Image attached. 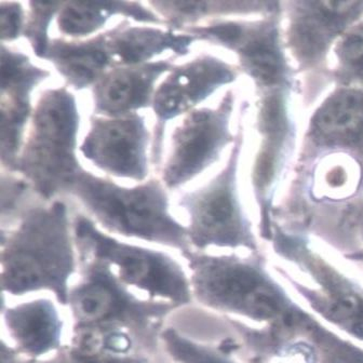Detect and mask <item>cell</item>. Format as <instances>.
<instances>
[{
	"label": "cell",
	"instance_id": "cell-15",
	"mask_svg": "<svg viewBox=\"0 0 363 363\" xmlns=\"http://www.w3.org/2000/svg\"><path fill=\"white\" fill-rule=\"evenodd\" d=\"M45 60L76 90L94 86L113 66L104 33L88 39H52Z\"/></svg>",
	"mask_w": 363,
	"mask_h": 363
},
{
	"label": "cell",
	"instance_id": "cell-17",
	"mask_svg": "<svg viewBox=\"0 0 363 363\" xmlns=\"http://www.w3.org/2000/svg\"><path fill=\"white\" fill-rule=\"evenodd\" d=\"M321 139L334 143H357L363 140V94L342 92L333 96L313 121Z\"/></svg>",
	"mask_w": 363,
	"mask_h": 363
},
{
	"label": "cell",
	"instance_id": "cell-24",
	"mask_svg": "<svg viewBox=\"0 0 363 363\" xmlns=\"http://www.w3.org/2000/svg\"><path fill=\"white\" fill-rule=\"evenodd\" d=\"M338 50L346 64L363 72V28L348 33L340 41Z\"/></svg>",
	"mask_w": 363,
	"mask_h": 363
},
{
	"label": "cell",
	"instance_id": "cell-2",
	"mask_svg": "<svg viewBox=\"0 0 363 363\" xmlns=\"http://www.w3.org/2000/svg\"><path fill=\"white\" fill-rule=\"evenodd\" d=\"M182 255L194 300L210 311L261 328L294 325L308 313L257 259L194 250Z\"/></svg>",
	"mask_w": 363,
	"mask_h": 363
},
{
	"label": "cell",
	"instance_id": "cell-1",
	"mask_svg": "<svg viewBox=\"0 0 363 363\" xmlns=\"http://www.w3.org/2000/svg\"><path fill=\"white\" fill-rule=\"evenodd\" d=\"M74 230L60 200L33 204L18 224L1 230V288L10 296L48 291L67 306L77 270Z\"/></svg>",
	"mask_w": 363,
	"mask_h": 363
},
{
	"label": "cell",
	"instance_id": "cell-10",
	"mask_svg": "<svg viewBox=\"0 0 363 363\" xmlns=\"http://www.w3.org/2000/svg\"><path fill=\"white\" fill-rule=\"evenodd\" d=\"M150 132L144 115L94 116L80 152L96 169L118 179L145 182L150 174Z\"/></svg>",
	"mask_w": 363,
	"mask_h": 363
},
{
	"label": "cell",
	"instance_id": "cell-6",
	"mask_svg": "<svg viewBox=\"0 0 363 363\" xmlns=\"http://www.w3.org/2000/svg\"><path fill=\"white\" fill-rule=\"evenodd\" d=\"M73 230L82 255L106 264L128 288L177 308L194 300L189 274L168 253L119 240L84 216H76Z\"/></svg>",
	"mask_w": 363,
	"mask_h": 363
},
{
	"label": "cell",
	"instance_id": "cell-19",
	"mask_svg": "<svg viewBox=\"0 0 363 363\" xmlns=\"http://www.w3.org/2000/svg\"><path fill=\"white\" fill-rule=\"evenodd\" d=\"M159 340L175 363H238L230 354V350L236 348L235 344L225 343L218 347L206 345L179 333L174 328L162 330Z\"/></svg>",
	"mask_w": 363,
	"mask_h": 363
},
{
	"label": "cell",
	"instance_id": "cell-23",
	"mask_svg": "<svg viewBox=\"0 0 363 363\" xmlns=\"http://www.w3.org/2000/svg\"><path fill=\"white\" fill-rule=\"evenodd\" d=\"M64 352L71 363H150V359L146 354H133V356L127 357L111 356L102 352L79 350L72 345L65 346Z\"/></svg>",
	"mask_w": 363,
	"mask_h": 363
},
{
	"label": "cell",
	"instance_id": "cell-8",
	"mask_svg": "<svg viewBox=\"0 0 363 363\" xmlns=\"http://www.w3.org/2000/svg\"><path fill=\"white\" fill-rule=\"evenodd\" d=\"M237 156L238 152L235 150L222 172L200 189L183 194L179 199V207L189 218L186 228L191 249L257 247L237 199Z\"/></svg>",
	"mask_w": 363,
	"mask_h": 363
},
{
	"label": "cell",
	"instance_id": "cell-22",
	"mask_svg": "<svg viewBox=\"0 0 363 363\" xmlns=\"http://www.w3.org/2000/svg\"><path fill=\"white\" fill-rule=\"evenodd\" d=\"M26 11L22 4L16 1L0 3L1 43H12L24 33Z\"/></svg>",
	"mask_w": 363,
	"mask_h": 363
},
{
	"label": "cell",
	"instance_id": "cell-20",
	"mask_svg": "<svg viewBox=\"0 0 363 363\" xmlns=\"http://www.w3.org/2000/svg\"><path fill=\"white\" fill-rule=\"evenodd\" d=\"M28 11L26 12V26L23 35L28 39L35 55L45 59L48 51L49 28L53 18L59 13L63 3H28Z\"/></svg>",
	"mask_w": 363,
	"mask_h": 363
},
{
	"label": "cell",
	"instance_id": "cell-4",
	"mask_svg": "<svg viewBox=\"0 0 363 363\" xmlns=\"http://www.w3.org/2000/svg\"><path fill=\"white\" fill-rule=\"evenodd\" d=\"M79 125V107L71 91H43L33 108L16 172L45 202L66 193L82 169L77 158Z\"/></svg>",
	"mask_w": 363,
	"mask_h": 363
},
{
	"label": "cell",
	"instance_id": "cell-14",
	"mask_svg": "<svg viewBox=\"0 0 363 363\" xmlns=\"http://www.w3.org/2000/svg\"><path fill=\"white\" fill-rule=\"evenodd\" d=\"M104 35L113 67L150 63L168 51L177 55H185L198 40L186 32L177 33L155 26H131L125 21L107 30Z\"/></svg>",
	"mask_w": 363,
	"mask_h": 363
},
{
	"label": "cell",
	"instance_id": "cell-12",
	"mask_svg": "<svg viewBox=\"0 0 363 363\" xmlns=\"http://www.w3.org/2000/svg\"><path fill=\"white\" fill-rule=\"evenodd\" d=\"M173 68L168 60L111 67L92 86L94 115L123 117L152 106L157 82Z\"/></svg>",
	"mask_w": 363,
	"mask_h": 363
},
{
	"label": "cell",
	"instance_id": "cell-26",
	"mask_svg": "<svg viewBox=\"0 0 363 363\" xmlns=\"http://www.w3.org/2000/svg\"><path fill=\"white\" fill-rule=\"evenodd\" d=\"M352 259H356V261L360 262L363 264V251L357 253V255H352Z\"/></svg>",
	"mask_w": 363,
	"mask_h": 363
},
{
	"label": "cell",
	"instance_id": "cell-11",
	"mask_svg": "<svg viewBox=\"0 0 363 363\" xmlns=\"http://www.w3.org/2000/svg\"><path fill=\"white\" fill-rule=\"evenodd\" d=\"M234 79L232 67L213 55H199L174 66L157 86L152 98V108L158 121L152 152L154 164H158L162 160L164 125L198 108V105L209 99L218 88Z\"/></svg>",
	"mask_w": 363,
	"mask_h": 363
},
{
	"label": "cell",
	"instance_id": "cell-18",
	"mask_svg": "<svg viewBox=\"0 0 363 363\" xmlns=\"http://www.w3.org/2000/svg\"><path fill=\"white\" fill-rule=\"evenodd\" d=\"M50 76L48 69L35 65L28 55L1 43V94L32 96L35 89Z\"/></svg>",
	"mask_w": 363,
	"mask_h": 363
},
{
	"label": "cell",
	"instance_id": "cell-16",
	"mask_svg": "<svg viewBox=\"0 0 363 363\" xmlns=\"http://www.w3.org/2000/svg\"><path fill=\"white\" fill-rule=\"evenodd\" d=\"M57 16L60 33L73 39L90 38L113 16H125L155 26L167 24L152 8L136 1H67L63 3Z\"/></svg>",
	"mask_w": 363,
	"mask_h": 363
},
{
	"label": "cell",
	"instance_id": "cell-9",
	"mask_svg": "<svg viewBox=\"0 0 363 363\" xmlns=\"http://www.w3.org/2000/svg\"><path fill=\"white\" fill-rule=\"evenodd\" d=\"M232 96H227L218 107H198L175 125L162 168V181L167 189L184 186L218 160L232 141Z\"/></svg>",
	"mask_w": 363,
	"mask_h": 363
},
{
	"label": "cell",
	"instance_id": "cell-13",
	"mask_svg": "<svg viewBox=\"0 0 363 363\" xmlns=\"http://www.w3.org/2000/svg\"><path fill=\"white\" fill-rule=\"evenodd\" d=\"M3 325L20 356L40 360L63 350L64 321L57 305L41 298L20 304L3 305Z\"/></svg>",
	"mask_w": 363,
	"mask_h": 363
},
{
	"label": "cell",
	"instance_id": "cell-7",
	"mask_svg": "<svg viewBox=\"0 0 363 363\" xmlns=\"http://www.w3.org/2000/svg\"><path fill=\"white\" fill-rule=\"evenodd\" d=\"M286 253L298 268L293 272L278 266L281 279L323 321L363 342V284L308 251L286 247Z\"/></svg>",
	"mask_w": 363,
	"mask_h": 363
},
{
	"label": "cell",
	"instance_id": "cell-3",
	"mask_svg": "<svg viewBox=\"0 0 363 363\" xmlns=\"http://www.w3.org/2000/svg\"><path fill=\"white\" fill-rule=\"evenodd\" d=\"M162 181L152 179L133 187L121 186L84 168L66 193L82 203L107 232L177 249H191L186 226L173 218Z\"/></svg>",
	"mask_w": 363,
	"mask_h": 363
},
{
	"label": "cell",
	"instance_id": "cell-21",
	"mask_svg": "<svg viewBox=\"0 0 363 363\" xmlns=\"http://www.w3.org/2000/svg\"><path fill=\"white\" fill-rule=\"evenodd\" d=\"M34 189L30 183L23 177H18L12 172L1 174V220L3 224L6 220H11L14 216L18 220L26 211L24 204L30 198ZM30 208V207H28Z\"/></svg>",
	"mask_w": 363,
	"mask_h": 363
},
{
	"label": "cell",
	"instance_id": "cell-5",
	"mask_svg": "<svg viewBox=\"0 0 363 363\" xmlns=\"http://www.w3.org/2000/svg\"><path fill=\"white\" fill-rule=\"evenodd\" d=\"M82 257L86 263L82 278L68 296L73 333L128 330L138 336L146 352L154 350L160 338L162 320L177 307L162 301L139 298L106 264Z\"/></svg>",
	"mask_w": 363,
	"mask_h": 363
},
{
	"label": "cell",
	"instance_id": "cell-25",
	"mask_svg": "<svg viewBox=\"0 0 363 363\" xmlns=\"http://www.w3.org/2000/svg\"><path fill=\"white\" fill-rule=\"evenodd\" d=\"M10 363H71V361L68 360L67 356H66L63 348V350H60L57 354H53L52 358L40 359V360H30V359L18 357V358H16V360H13Z\"/></svg>",
	"mask_w": 363,
	"mask_h": 363
}]
</instances>
